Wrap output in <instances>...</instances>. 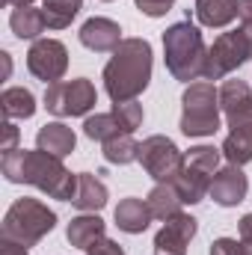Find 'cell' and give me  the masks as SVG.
I'll return each mask as SVG.
<instances>
[{
    "label": "cell",
    "mask_w": 252,
    "mask_h": 255,
    "mask_svg": "<svg viewBox=\"0 0 252 255\" xmlns=\"http://www.w3.org/2000/svg\"><path fill=\"white\" fill-rule=\"evenodd\" d=\"M0 169L6 175V181L30 184L36 190L48 193L51 199L74 202V196H77V175L63 166V157H54L42 148H36V151L18 148L12 154H3Z\"/></svg>",
    "instance_id": "cell-1"
},
{
    "label": "cell",
    "mask_w": 252,
    "mask_h": 255,
    "mask_svg": "<svg viewBox=\"0 0 252 255\" xmlns=\"http://www.w3.org/2000/svg\"><path fill=\"white\" fill-rule=\"evenodd\" d=\"M151 80V45L145 39H122L104 65V89L116 101H136Z\"/></svg>",
    "instance_id": "cell-2"
},
{
    "label": "cell",
    "mask_w": 252,
    "mask_h": 255,
    "mask_svg": "<svg viewBox=\"0 0 252 255\" xmlns=\"http://www.w3.org/2000/svg\"><path fill=\"white\" fill-rule=\"evenodd\" d=\"M163 60H166V71L181 83H190V80L205 74L208 48H205L202 30L190 18L166 27V33H163Z\"/></svg>",
    "instance_id": "cell-3"
},
{
    "label": "cell",
    "mask_w": 252,
    "mask_h": 255,
    "mask_svg": "<svg viewBox=\"0 0 252 255\" xmlns=\"http://www.w3.org/2000/svg\"><path fill=\"white\" fill-rule=\"evenodd\" d=\"M57 226V214L39 202V199H15L9 205V211L3 214V226H0V238L3 241H15L21 247H33L39 244L45 235H51Z\"/></svg>",
    "instance_id": "cell-4"
},
{
    "label": "cell",
    "mask_w": 252,
    "mask_h": 255,
    "mask_svg": "<svg viewBox=\"0 0 252 255\" xmlns=\"http://www.w3.org/2000/svg\"><path fill=\"white\" fill-rule=\"evenodd\" d=\"M181 133L184 136H214L220 130V89L211 80L190 83L181 95Z\"/></svg>",
    "instance_id": "cell-5"
},
{
    "label": "cell",
    "mask_w": 252,
    "mask_h": 255,
    "mask_svg": "<svg viewBox=\"0 0 252 255\" xmlns=\"http://www.w3.org/2000/svg\"><path fill=\"white\" fill-rule=\"evenodd\" d=\"M252 60V21H244L238 30L220 33L214 39V45L208 48V60H205V80H223L226 74H232L235 68Z\"/></svg>",
    "instance_id": "cell-6"
},
{
    "label": "cell",
    "mask_w": 252,
    "mask_h": 255,
    "mask_svg": "<svg viewBox=\"0 0 252 255\" xmlns=\"http://www.w3.org/2000/svg\"><path fill=\"white\" fill-rule=\"evenodd\" d=\"M98 104L95 83L89 77H74V80H57L45 89V107L48 113L68 119V116H86Z\"/></svg>",
    "instance_id": "cell-7"
},
{
    "label": "cell",
    "mask_w": 252,
    "mask_h": 255,
    "mask_svg": "<svg viewBox=\"0 0 252 255\" xmlns=\"http://www.w3.org/2000/svg\"><path fill=\"white\" fill-rule=\"evenodd\" d=\"M139 163L160 184V181H175V175L184 169V154L178 151V145L169 136L154 133L139 142Z\"/></svg>",
    "instance_id": "cell-8"
},
{
    "label": "cell",
    "mask_w": 252,
    "mask_h": 255,
    "mask_svg": "<svg viewBox=\"0 0 252 255\" xmlns=\"http://www.w3.org/2000/svg\"><path fill=\"white\" fill-rule=\"evenodd\" d=\"M27 68L36 80H45L48 86L63 80L68 71V51L60 39H36L27 51Z\"/></svg>",
    "instance_id": "cell-9"
},
{
    "label": "cell",
    "mask_w": 252,
    "mask_h": 255,
    "mask_svg": "<svg viewBox=\"0 0 252 255\" xmlns=\"http://www.w3.org/2000/svg\"><path fill=\"white\" fill-rule=\"evenodd\" d=\"M226 122H229V136L223 139V157L235 166H247L252 160V101L229 113Z\"/></svg>",
    "instance_id": "cell-10"
},
{
    "label": "cell",
    "mask_w": 252,
    "mask_h": 255,
    "mask_svg": "<svg viewBox=\"0 0 252 255\" xmlns=\"http://www.w3.org/2000/svg\"><path fill=\"white\" fill-rule=\"evenodd\" d=\"M196 232H199L196 220L190 214H184V211H178L175 217L163 220V229L154 235V253L157 255H187V247H190V241L196 238Z\"/></svg>",
    "instance_id": "cell-11"
},
{
    "label": "cell",
    "mask_w": 252,
    "mask_h": 255,
    "mask_svg": "<svg viewBox=\"0 0 252 255\" xmlns=\"http://www.w3.org/2000/svg\"><path fill=\"white\" fill-rule=\"evenodd\" d=\"M247 193H250V178L244 175L241 166L229 163V166H223V169L211 178L208 196H211L217 205H223V208H235V205H241V202L247 199Z\"/></svg>",
    "instance_id": "cell-12"
},
{
    "label": "cell",
    "mask_w": 252,
    "mask_h": 255,
    "mask_svg": "<svg viewBox=\"0 0 252 255\" xmlns=\"http://www.w3.org/2000/svg\"><path fill=\"white\" fill-rule=\"evenodd\" d=\"M77 36H80V45L95 54H113L122 45V27L110 18H89Z\"/></svg>",
    "instance_id": "cell-13"
},
{
    "label": "cell",
    "mask_w": 252,
    "mask_h": 255,
    "mask_svg": "<svg viewBox=\"0 0 252 255\" xmlns=\"http://www.w3.org/2000/svg\"><path fill=\"white\" fill-rule=\"evenodd\" d=\"M104 220L98 217V214H80V217H74L71 223H68V229H65V238H68V244L74 247V250H83V253H89L95 244H101L104 241Z\"/></svg>",
    "instance_id": "cell-14"
},
{
    "label": "cell",
    "mask_w": 252,
    "mask_h": 255,
    "mask_svg": "<svg viewBox=\"0 0 252 255\" xmlns=\"http://www.w3.org/2000/svg\"><path fill=\"white\" fill-rule=\"evenodd\" d=\"M74 145H77V136L63 122H48L36 133V148H42V151H48L54 157H68L74 151Z\"/></svg>",
    "instance_id": "cell-15"
},
{
    "label": "cell",
    "mask_w": 252,
    "mask_h": 255,
    "mask_svg": "<svg viewBox=\"0 0 252 255\" xmlns=\"http://www.w3.org/2000/svg\"><path fill=\"white\" fill-rule=\"evenodd\" d=\"M110 193H107V184L92 175V172H80L77 175V196H74V208L83 211V214H98L104 205H107Z\"/></svg>",
    "instance_id": "cell-16"
},
{
    "label": "cell",
    "mask_w": 252,
    "mask_h": 255,
    "mask_svg": "<svg viewBox=\"0 0 252 255\" xmlns=\"http://www.w3.org/2000/svg\"><path fill=\"white\" fill-rule=\"evenodd\" d=\"M116 226L125 232V235H142L145 229H148V223L154 220L151 217V211H148V202L145 199H122L119 205H116Z\"/></svg>",
    "instance_id": "cell-17"
},
{
    "label": "cell",
    "mask_w": 252,
    "mask_h": 255,
    "mask_svg": "<svg viewBox=\"0 0 252 255\" xmlns=\"http://www.w3.org/2000/svg\"><path fill=\"white\" fill-rule=\"evenodd\" d=\"M145 202H148V211H151L154 220H169V217H175V214L181 211V205H184L172 181H160V184H154L151 193L145 196Z\"/></svg>",
    "instance_id": "cell-18"
},
{
    "label": "cell",
    "mask_w": 252,
    "mask_h": 255,
    "mask_svg": "<svg viewBox=\"0 0 252 255\" xmlns=\"http://www.w3.org/2000/svg\"><path fill=\"white\" fill-rule=\"evenodd\" d=\"M172 184H175V190H178L184 205H199L208 196V190H211V175H205V172H199V169H193V166L184 163V169L175 175Z\"/></svg>",
    "instance_id": "cell-19"
},
{
    "label": "cell",
    "mask_w": 252,
    "mask_h": 255,
    "mask_svg": "<svg viewBox=\"0 0 252 255\" xmlns=\"http://www.w3.org/2000/svg\"><path fill=\"white\" fill-rule=\"evenodd\" d=\"M9 27H12V33L18 39H33L36 42L45 33L48 21H45V12L42 9H36V6H18L9 15Z\"/></svg>",
    "instance_id": "cell-20"
},
{
    "label": "cell",
    "mask_w": 252,
    "mask_h": 255,
    "mask_svg": "<svg viewBox=\"0 0 252 255\" xmlns=\"http://www.w3.org/2000/svg\"><path fill=\"white\" fill-rule=\"evenodd\" d=\"M193 12L202 27H226L238 18L235 0H196Z\"/></svg>",
    "instance_id": "cell-21"
},
{
    "label": "cell",
    "mask_w": 252,
    "mask_h": 255,
    "mask_svg": "<svg viewBox=\"0 0 252 255\" xmlns=\"http://www.w3.org/2000/svg\"><path fill=\"white\" fill-rule=\"evenodd\" d=\"M0 104H3V116L12 122V119H30L36 113V98L30 89L24 86H9L3 95H0Z\"/></svg>",
    "instance_id": "cell-22"
},
{
    "label": "cell",
    "mask_w": 252,
    "mask_h": 255,
    "mask_svg": "<svg viewBox=\"0 0 252 255\" xmlns=\"http://www.w3.org/2000/svg\"><path fill=\"white\" fill-rule=\"evenodd\" d=\"M80 9H83V0H45L42 12H45L48 30H65Z\"/></svg>",
    "instance_id": "cell-23"
},
{
    "label": "cell",
    "mask_w": 252,
    "mask_h": 255,
    "mask_svg": "<svg viewBox=\"0 0 252 255\" xmlns=\"http://www.w3.org/2000/svg\"><path fill=\"white\" fill-rule=\"evenodd\" d=\"M104 160L107 163H119V166L139 160V142L130 133H119V136L107 139L104 142Z\"/></svg>",
    "instance_id": "cell-24"
},
{
    "label": "cell",
    "mask_w": 252,
    "mask_h": 255,
    "mask_svg": "<svg viewBox=\"0 0 252 255\" xmlns=\"http://www.w3.org/2000/svg\"><path fill=\"white\" fill-rule=\"evenodd\" d=\"M250 101H252L250 83H244V80H226L220 86V110L226 116L235 113V110H241V107H247Z\"/></svg>",
    "instance_id": "cell-25"
},
{
    "label": "cell",
    "mask_w": 252,
    "mask_h": 255,
    "mask_svg": "<svg viewBox=\"0 0 252 255\" xmlns=\"http://www.w3.org/2000/svg\"><path fill=\"white\" fill-rule=\"evenodd\" d=\"M220 160H223V148H214V145H193L187 154H184V163L205 172V175H217L220 172Z\"/></svg>",
    "instance_id": "cell-26"
},
{
    "label": "cell",
    "mask_w": 252,
    "mask_h": 255,
    "mask_svg": "<svg viewBox=\"0 0 252 255\" xmlns=\"http://www.w3.org/2000/svg\"><path fill=\"white\" fill-rule=\"evenodd\" d=\"M83 133L89 136V139H95V142H107V139H113V136H119V133H125L119 122H116V116L113 113H95V116H89L86 122H83Z\"/></svg>",
    "instance_id": "cell-27"
},
{
    "label": "cell",
    "mask_w": 252,
    "mask_h": 255,
    "mask_svg": "<svg viewBox=\"0 0 252 255\" xmlns=\"http://www.w3.org/2000/svg\"><path fill=\"white\" fill-rule=\"evenodd\" d=\"M110 113L116 116V122L125 133H133L142 125V104H136V101H116Z\"/></svg>",
    "instance_id": "cell-28"
},
{
    "label": "cell",
    "mask_w": 252,
    "mask_h": 255,
    "mask_svg": "<svg viewBox=\"0 0 252 255\" xmlns=\"http://www.w3.org/2000/svg\"><path fill=\"white\" fill-rule=\"evenodd\" d=\"M136 3V9L142 12V15H148V18H163L172 6H175V0H133Z\"/></svg>",
    "instance_id": "cell-29"
},
{
    "label": "cell",
    "mask_w": 252,
    "mask_h": 255,
    "mask_svg": "<svg viewBox=\"0 0 252 255\" xmlns=\"http://www.w3.org/2000/svg\"><path fill=\"white\" fill-rule=\"evenodd\" d=\"M208 255H241V241H232V238H217L211 244V253Z\"/></svg>",
    "instance_id": "cell-30"
},
{
    "label": "cell",
    "mask_w": 252,
    "mask_h": 255,
    "mask_svg": "<svg viewBox=\"0 0 252 255\" xmlns=\"http://www.w3.org/2000/svg\"><path fill=\"white\" fill-rule=\"evenodd\" d=\"M86 255H125V250H122V247H119L116 241L104 238L101 244H95V247H92V250H89Z\"/></svg>",
    "instance_id": "cell-31"
},
{
    "label": "cell",
    "mask_w": 252,
    "mask_h": 255,
    "mask_svg": "<svg viewBox=\"0 0 252 255\" xmlns=\"http://www.w3.org/2000/svg\"><path fill=\"white\" fill-rule=\"evenodd\" d=\"M3 133H6V139H3V154L18 151V128L12 125V122H6V125H3Z\"/></svg>",
    "instance_id": "cell-32"
},
{
    "label": "cell",
    "mask_w": 252,
    "mask_h": 255,
    "mask_svg": "<svg viewBox=\"0 0 252 255\" xmlns=\"http://www.w3.org/2000/svg\"><path fill=\"white\" fill-rule=\"evenodd\" d=\"M0 255H30V253H27V247H21V244H15V241H3V238H0Z\"/></svg>",
    "instance_id": "cell-33"
},
{
    "label": "cell",
    "mask_w": 252,
    "mask_h": 255,
    "mask_svg": "<svg viewBox=\"0 0 252 255\" xmlns=\"http://www.w3.org/2000/svg\"><path fill=\"white\" fill-rule=\"evenodd\" d=\"M238 229H241V241H250V244H252V211H250V214H244V217H241Z\"/></svg>",
    "instance_id": "cell-34"
},
{
    "label": "cell",
    "mask_w": 252,
    "mask_h": 255,
    "mask_svg": "<svg viewBox=\"0 0 252 255\" xmlns=\"http://www.w3.org/2000/svg\"><path fill=\"white\" fill-rule=\"evenodd\" d=\"M235 6H238V18L252 21V0H235Z\"/></svg>",
    "instance_id": "cell-35"
},
{
    "label": "cell",
    "mask_w": 252,
    "mask_h": 255,
    "mask_svg": "<svg viewBox=\"0 0 252 255\" xmlns=\"http://www.w3.org/2000/svg\"><path fill=\"white\" fill-rule=\"evenodd\" d=\"M3 3H6V6H15V9H18V6H33V0H3Z\"/></svg>",
    "instance_id": "cell-36"
},
{
    "label": "cell",
    "mask_w": 252,
    "mask_h": 255,
    "mask_svg": "<svg viewBox=\"0 0 252 255\" xmlns=\"http://www.w3.org/2000/svg\"><path fill=\"white\" fill-rule=\"evenodd\" d=\"M241 255H252V244L250 241H241Z\"/></svg>",
    "instance_id": "cell-37"
},
{
    "label": "cell",
    "mask_w": 252,
    "mask_h": 255,
    "mask_svg": "<svg viewBox=\"0 0 252 255\" xmlns=\"http://www.w3.org/2000/svg\"><path fill=\"white\" fill-rule=\"evenodd\" d=\"M104 3H110V0H104Z\"/></svg>",
    "instance_id": "cell-38"
}]
</instances>
